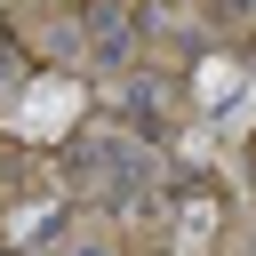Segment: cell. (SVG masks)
Segmentation results:
<instances>
[{
    "label": "cell",
    "instance_id": "cell-2",
    "mask_svg": "<svg viewBox=\"0 0 256 256\" xmlns=\"http://www.w3.org/2000/svg\"><path fill=\"white\" fill-rule=\"evenodd\" d=\"M80 256H104V248H80Z\"/></svg>",
    "mask_w": 256,
    "mask_h": 256
},
{
    "label": "cell",
    "instance_id": "cell-1",
    "mask_svg": "<svg viewBox=\"0 0 256 256\" xmlns=\"http://www.w3.org/2000/svg\"><path fill=\"white\" fill-rule=\"evenodd\" d=\"M104 176H112V200H136L152 184V160L128 144V136H104Z\"/></svg>",
    "mask_w": 256,
    "mask_h": 256
},
{
    "label": "cell",
    "instance_id": "cell-3",
    "mask_svg": "<svg viewBox=\"0 0 256 256\" xmlns=\"http://www.w3.org/2000/svg\"><path fill=\"white\" fill-rule=\"evenodd\" d=\"M248 256H256V240H248Z\"/></svg>",
    "mask_w": 256,
    "mask_h": 256
}]
</instances>
